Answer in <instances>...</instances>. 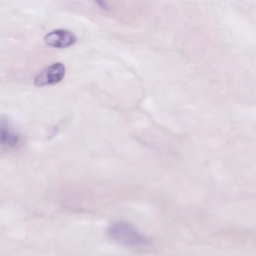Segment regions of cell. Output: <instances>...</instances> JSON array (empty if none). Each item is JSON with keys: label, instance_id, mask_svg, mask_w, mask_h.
<instances>
[{"label": "cell", "instance_id": "cell-1", "mask_svg": "<svg viewBox=\"0 0 256 256\" xmlns=\"http://www.w3.org/2000/svg\"><path fill=\"white\" fill-rule=\"evenodd\" d=\"M109 237L116 243L128 248H140L150 244V238L140 232L133 224L118 220L111 223L107 228Z\"/></svg>", "mask_w": 256, "mask_h": 256}, {"label": "cell", "instance_id": "cell-2", "mask_svg": "<svg viewBox=\"0 0 256 256\" xmlns=\"http://www.w3.org/2000/svg\"><path fill=\"white\" fill-rule=\"evenodd\" d=\"M65 71L66 70L64 64L60 62L54 63L36 75L34 79V85L37 87H43L57 84L64 78Z\"/></svg>", "mask_w": 256, "mask_h": 256}, {"label": "cell", "instance_id": "cell-3", "mask_svg": "<svg viewBox=\"0 0 256 256\" xmlns=\"http://www.w3.org/2000/svg\"><path fill=\"white\" fill-rule=\"evenodd\" d=\"M44 42L47 46L63 49L72 46L76 42V36L69 30L57 29L47 33L44 36Z\"/></svg>", "mask_w": 256, "mask_h": 256}, {"label": "cell", "instance_id": "cell-4", "mask_svg": "<svg viewBox=\"0 0 256 256\" xmlns=\"http://www.w3.org/2000/svg\"><path fill=\"white\" fill-rule=\"evenodd\" d=\"M19 140L18 134L15 133L6 122L0 121V145L15 147L18 145Z\"/></svg>", "mask_w": 256, "mask_h": 256}, {"label": "cell", "instance_id": "cell-5", "mask_svg": "<svg viewBox=\"0 0 256 256\" xmlns=\"http://www.w3.org/2000/svg\"><path fill=\"white\" fill-rule=\"evenodd\" d=\"M96 3H97V5L100 7V8H102V9H108V4H107V2H106V0H94Z\"/></svg>", "mask_w": 256, "mask_h": 256}]
</instances>
